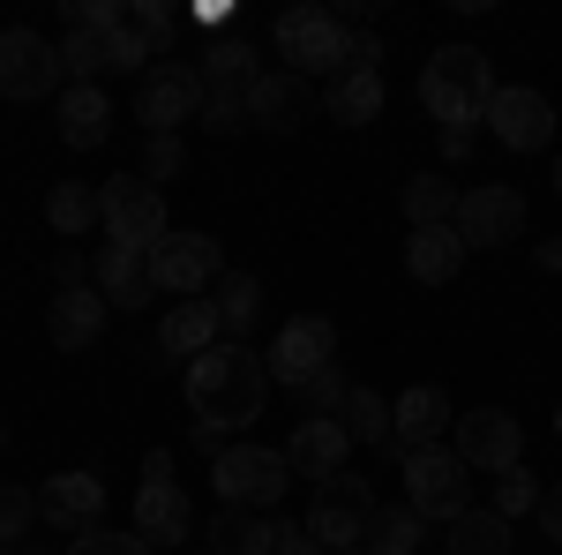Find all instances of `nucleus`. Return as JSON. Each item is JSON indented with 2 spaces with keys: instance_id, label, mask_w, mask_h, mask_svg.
Instances as JSON below:
<instances>
[{
  "instance_id": "obj_1",
  "label": "nucleus",
  "mask_w": 562,
  "mask_h": 555,
  "mask_svg": "<svg viewBox=\"0 0 562 555\" xmlns=\"http://www.w3.org/2000/svg\"><path fill=\"white\" fill-rule=\"evenodd\" d=\"M262 398H270V360L248 345H211L203 360H188V413L195 435H233V428L262 421Z\"/></svg>"
},
{
  "instance_id": "obj_2",
  "label": "nucleus",
  "mask_w": 562,
  "mask_h": 555,
  "mask_svg": "<svg viewBox=\"0 0 562 555\" xmlns=\"http://www.w3.org/2000/svg\"><path fill=\"white\" fill-rule=\"evenodd\" d=\"M495 68H487V53L480 45H435L428 68H420V106L435 113V129L442 135H465L473 121H487V106H495Z\"/></svg>"
},
{
  "instance_id": "obj_3",
  "label": "nucleus",
  "mask_w": 562,
  "mask_h": 555,
  "mask_svg": "<svg viewBox=\"0 0 562 555\" xmlns=\"http://www.w3.org/2000/svg\"><path fill=\"white\" fill-rule=\"evenodd\" d=\"M278 60L293 68V76H346L352 68V31L338 23V8H323V0H307V8H285L278 15Z\"/></svg>"
},
{
  "instance_id": "obj_4",
  "label": "nucleus",
  "mask_w": 562,
  "mask_h": 555,
  "mask_svg": "<svg viewBox=\"0 0 562 555\" xmlns=\"http://www.w3.org/2000/svg\"><path fill=\"white\" fill-rule=\"evenodd\" d=\"M211 488H217V503H233V511H270V503H285L293 466H285L278 443H217Z\"/></svg>"
},
{
  "instance_id": "obj_5",
  "label": "nucleus",
  "mask_w": 562,
  "mask_h": 555,
  "mask_svg": "<svg viewBox=\"0 0 562 555\" xmlns=\"http://www.w3.org/2000/svg\"><path fill=\"white\" fill-rule=\"evenodd\" d=\"M375 488L368 480H352V473H330L323 488H315V503H307V541L323 555H352L368 548V525H375Z\"/></svg>"
},
{
  "instance_id": "obj_6",
  "label": "nucleus",
  "mask_w": 562,
  "mask_h": 555,
  "mask_svg": "<svg viewBox=\"0 0 562 555\" xmlns=\"http://www.w3.org/2000/svg\"><path fill=\"white\" fill-rule=\"evenodd\" d=\"M405 511H420V518H450L458 511H473V466L458 458V451H413L405 458Z\"/></svg>"
},
{
  "instance_id": "obj_7",
  "label": "nucleus",
  "mask_w": 562,
  "mask_h": 555,
  "mask_svg": "<svg viewBox=\"0 0 562 555\" xmlns=\"http://www.w3.org/2000/svg\"><path fill=\"white\" fill-rule=\"evenodd\" d=\"M98 196H105V241H113V248H143V256H150V248L173 233V218H166V196H158L143 173H121V180H105Z\"/></svg>"
},
{
  "instance_id": "obj_8",
  "label": "nucleus",
  "mask_w": 562,
  "mask_h": 555,
  "mask_svg": "<svg viewBox=\"0 0 562 555\" xmlns=\"http://www.w3.org/2000/svg\"><path fill=\"white\" fill-rule=\"evenodd\" d=\"M217 278H225V248H217L211 233H166V241L150 248V286H158V293L203 300Z\"/></svg>"
},
{
  "instance_id": "obj_9",
  "label": "nucleus",
  "mask_w": 562,
  "mask_h": 555,
  "mask_svg": "<svg viewBox=\"0 0 562 555\" xmlns=\"http://www.w3.org/2000/svg\"><path fill=\"white\" fill-rule=\"evenodd\" d=\"M135 113H143L150 135H180L203 113V68H195V60H158V68L143 76V90H135Z\"/></svg>"
},
{
  "instance_id": "obj_10",
  "label": "nucleus",
  "mask_w": 562,
  "mask_h": 555,
  "mask_svg": "<svg viewBox=\"0 0 562 555\" xmlns=\"http://www.w3.org/2000/svg\"><path fill=\"white\" fill-rule=\"evenodd\" d=\"M330 353H338L330 315H293V323H278V338H270V384L278 390H307L323 368H338Z\"/></svg>"
},
{
  "instance_id": "obj_11",
  "label": "nucleus",
  "mask_w": 562,
  "mask_h": 555,
  "mask_svg": "<svg viewBox=\"0 0 562 555\" xmlns=\"http://www.w3.org/2000/svg\"><path fill=\"white\" fill-rule=\"evenodd\" d=\"M60 45L38 38V31H0V98L31 106V98H53L60 90Z\"/></svg>"
},
{
  "instance_id": "obj_12",
  "label": "nucleus",
  "mask_w": 562,
  "mask_h": 555,
  "mask_svg": "<svg viewBox=\"0 0 562 555\" xmlns=\"http://www.w3.org/2000/svg\"><path fill=\"white\" fill-rule=\"evenodd\" d=\"M315 113H323V90L307 76H293V68H270V76L248 84V129H262V135H293Z\"/></svg>"
},
{
  "instance_id": "obj_13",
  "label": "nucleus",
  "mask_w": 562,
  "mask_h": 555,
  "mask_svg": "<svg viewBox=\"0 0 562 555\" xmlns=\"http://www.w3.org/2000/svg\"><path fill=\"white\" fill-rule=\"evenodd\" d=\"M166 38H173V8H158V0H113V23H105L113 68H135V76H143V60L158 68Z\"/></svg>"
},
{
  "instance_id": "obj_14",
  "label": "nucleus",
  "mask_w": 562,
  "mask_h": 555,
  "mask_svg": "<svg viewBox=\"0 0 562 555\" xmlns=\"http://www.w3.org/2000/svg\"><path fill=\"white\" fill-rule=\"evenodd\" d=\"M518 233H525V196L518 188L487 180V188H465V196H458V241H465V248H503V241H518Z\"/></svg>"
},
{
  "instance_id": "obj_15",
  "label": "nucleus",
  "mask_w": 562,
  "mask_h": 555,
  "mask_svg": "<svg viewBox=\"0 0 562 555\" xmlns=\"http://www.w3.org/2000/svg\"><path fill=\"white\" fill-rule=\"evenodd\" d=\"M450 451L473 473H510V466H525V428L510 421L503 406H480V413L458 421V443H450Z\"/></svg>"
},
{
  "instance_id": "obj_16",
  "label": "nucleus",
  "mask_w": 562,
  "mask_h": 555,
  "mask_svg": "<svg viewBox=\"0 0 562 555\" xmlns=\"http://www.w3.org/2000/svg\"><path fill=\"white\" fill-rule=\"evenodd\" d=\"M487 129L503 135V151L532 158V151L555 143V106H548L540 90H525V84H503V90H495V106H487Z\"/></svg>"
},
{
  "instance_id": "obj_17",
  "label": "nucleus",
  "mask_w": 562,
  "mask_h": 555,
  "mask_svg": "<svg viewBox=\"0 0 562 555\" xmlns=\"http://www.w3.org/2000/svg\"><path fill=\"white\" fill-rule=\"evenodd\" d=\"M442 428H458V413H450V398L435 384H413L390 398V443H397V458H413V451H435L442 443Z\"/></svg>"
},
{
  "instance_id": "obj_18",
  "label": "nucleus",
  "mask_w": 562,
  "mask_h": 555,
  "mask_svg": "<svg viewBox=\"0 0 562 555\" xmlns=\"http://www.w3.org/2000/svg\"><path fill=\"white\" fill-rule=\"evenodd\" d=\"M346 458H352V435L338 421H293V435H285V466H293V480H330V473H346Z\"/></svg>"
},
{
  "instance_id": "obj_19",
  "label": "nucleus",
  "mask_w": 562,
  "mask_h": 555,
  "mask_svg": "<svg viewBox=\"0 0 562 555\" xmlns=\"http://www.w3.org/2000/svg\"><path fill=\"white\" fill-rule=\"evenodd\" d=\"M105 293L98 286H60V293L45 300V338L60 345V353H83V345H98V331H105Z\"/></svg>"
},
{
  "instance_id": "obj_20",
  "label": "nucleus",
  "mask_w": 562,
  "mask_h": 555,
  "mask_svg": "<svg viewBox=\"0 0 562 555\" xmlns=\"http://www.w3.org/2000/svg\"><path fill=\"white\" fill-rule=\"evenodd\" d=\"M135 533H143L150 548H180V541L195 533V511H188L180 480H143V488H135Z\"/></svg>"
},
{
  "instance_id": "obj_21",
  "label": "nucleus",
  "mask_w": 562,
  "mask_h": 555,
  "mask_svg": "<svg viewBox=\"0 0 562 555\" xmlns=\"http://www.w3.org/2000/svg\"><path fill=\"white\" fill-rule=\"evenodd\" d=\"M98 511H105V488H98L90 473H53V480L38 488V518L60 525V533H90Z\"/></svg>"
},
{
  "instance_id": "obj_22",
  "label": "nucleus",
  "mask_w": 562,
  "mask_h": 555,
  "mask_svg": "<svg viewBox=\"0 0 562 555\" xmlns=\"http://www.w3.org/2000/svg\"><path fill=\"white\" fill-rule=\"evenodd\" d=\"M90 286L105 293V308H143V300L158 293L150 286V256L143 248H113V241L90 256Z\"/></svg>"
},
{
  "instance_id": "obj_23",
  "label": "nucleus",
  "mask_w": 562,
  "mask_h": 555,
  "mask_svg": "<svg viewBox=\"0 0 562 555\" xmlns=\"http://www.w3.org/2000/svg\"><path fill=\"white\" fill-rule=\"evenodd\" d=\"M211 345H225V323H217L211 293H203V300H173L166 323H158V353H173V360H203Z\"/></svg>"
},
{
  "instance_id": "obj_24",
  "label": "nucleus",
  "mask_w": 562,
  "mask_h": 555,
  "mask_svg": "<svg viewBox=\"0 0 562 555\" xmlns=\"http://www.w3.org/2000/svg\"><path fill=\"white\" fill-rule=\"evenodd\" d=\"M465 241H458V225H420V233H405V270L420 278V286H450L458 270H465Z\"/></svg>"
},
{
  "instance_id": "obj_25",
  "label": "nucleus",
  "mask_w": 562,
  "mask_h": 555,
  "mask_svg": "<svg viewBox=\"0 0 562 555\" xmlns=\"http://www.w3.org/2000/svg\"><path fill=\"white\" fill-rule=\"evenodd\" d=\"M278 533H285V518H262V511H225L203 525V548L217 555H278Z\"/></svg>"
},
{
  "instance_id": "obj_26",
  "label": "nucleus",
  "mask_w": 562,
  "mask_h": 555,
  "mask_svg": "<svg viewBox=\"0 0 562 555\" xmlns=\"http://www.w3.org/2000/svg\"><path fill=\"white\" fill-rule=\"evenodd\" d=\"M113 135V98L98 84H68L60 90V143L68 151H98Z\"/></svg>"
},
{
  "instance_id": "obj_27",
  "label": "nucleus",
  "mask_w": 562,
  "mask_h": 555,
  "mask_svg": "<svg viewBox=\"0 0 562 555\" xmlns=\"http://www.w3.org/2000/svg\"><path fill=\"white\" fill-rule=\"evenodd\" d=\"M323 113H330L338 129H368V121L383 113V68H346V76H330V84H323Z\"/></svg>"
},
{
  "instance_id": "obj_28",
  "label": "nucleus",
  "mask_w": 562,
  "mask_h": 555,
  "mask_svg": "<svg viewBox=\"0 0 562 555\" xmlns=\"http://www.w3.org/2000/svg\"><path fill=\"white\" fill-rule=\"evenodd\" d=\"M45 225H53L60 241H83V233H98V225H105V196H98V188H83V180H60V188L45 196Z\"/></svg>"
},
{
  "instance_id": "obj_29",
  "label": "nucleus",
  "mask_w": 562,
  "mask_h": 555,
  "mask_svg": "<svg viewBox=\"0 0 562 555\" xmlns=\"http://www.w3.org/2000/svg\"><path fill=\"white\" fill-rule=\"evenodd\" d=\"M442 555H510V518L503 511H458L442 525Z\"/></svg>"
},
{
  "instance_id": "obj_30",
  "label": "nucleus",
  "mask_w": 562,
  "mask_h": 555,
  "mask_svg": "<svg viewBox=\"0 0 562 555\" xmlns=\"http://www.w3.org/2000/svg\"><path fill=\"white\" fill-rule=\"evenodd\" d=\"M256 45H248V31L240 23H225V31H211L203 38V84H256Z\"/></svg>"
},
{
  "instance_id": "obj_31",
  "label": "nucleus",
  "mask_w": 562,
  "mask_h": 555,
  "mask_svg": "<svg viewBox=\"0 0 562 555\" xmlns=\"http://www.w3.org/2000/svg\"><path fill=\"white\" fill-rule=\"evenodd\" d=\"M211 308H217V323H225V338L240 345L248 331H256V315H262V286L248 278V270H225L211 286Z\"/></svg>"
},
{
  "instance_id": "obj_32",
  "label": "nucleus",
  "mask_w": 562,
  "mask_h": 555,
  "mask_svg": "<svg viewBox=\"0 0 562 555\" xmlns=\"http://www.w3.org/2000/svg\"><path fill=\"white\" fill-rule=\"evenodd\" d=\"M405 225H413V233H420V225H458V188H450L442 173L405 180Z\"/></svg>"
},
{
  "instance_id": "obj_33",
  "label": "nucleus",
  "mask_w": 562,
  "mask_h": 555,
  "mask_svg": "<svg viewBox=\"0 0 562 555\" xmlns=\"http://www.w3.org/2000/svg\"><path fill=\"white\" fill-rule=\"evenodd\" d=\"M338 428H346L352 443H368V451H397L390 443V406L375 398L368 384H352V398H346V413H338Z\"/></svg>"
},
{
  "instance_id": "obj_34",
  "label": "nucleus",
  "mask_w": 562,
  "mask_h": 555,
  "mask_svg": "<svg viewBox=\"0 0 562 555\" xmlns=\"http://www.w3.org/2000/svg\"><path fill=\"white\" fill-rule=\"evenodd\" d=\"M203 135H240L248 129V84H203V113H195Z\"/></svg>"
},
{
  "instance_id": "obj_35",
  "label": "nucleus",
  "mask_w": 562,
  "mask_h": 555,
  "mask_svg": "<svg viewBox=\"0 0 562 555\" xmlns=\"http://www.w3.org/2000/svg\"><path fill=\"white\" fill-rule=\"evenodd\" d=\"M420 525H428V518L405 511V503H397V511H375L368 548H360V555H420Z\"/></svg>"
},
{
  "instance_id": "obj_36",
  "label": "nucleus",
  "mask_w": 562,
  "mask_h": 555,
  "mask_svg": "<svg viewBox=\"0 0 562 555\" xmlns=\"http://www.w3.org/2000/svg\"><path fill=\"white\" fill-rule=\"evenodd\" d=\"M540 488H548V480H532L525 466L495 473V503H487V511H503V518H525V511H540Z\"/></svg>"
},
{
  "instance_id": "obj_37",
  "label": "nucleus",
  "mask_w": 562,
  "mask_h": 555,
  "mask_svg": "<svg viewBox=\"0 0 562 555\" xmlns=\"http://www.w3.org/2000/svg\"><path fill=\"white\" fill-rule=\"evenodd\" d=\"M31 525H38V496L15 488V480H0V548H15Z\"/></svg>"
},
{
  "instance_id": "obj_38",
  "label": "nucleus",
  "mask_w": 562,
  "mask_h": 555,
  "mask_svg": "<svg viewBox=\"0 0 562 555\" xmlns=\"http://www.w3.org/2000/svg\"><path fill=\"white\" fill-rule=\"evenodd\" d=\"M68 555H158L143 533H105V525H90V533H76L68 541Z\"/></svg>"
},
{
  "instance_id": "obj_39",
  "label": "nucleus",
  "mask_w": 562,
  "mask_h": 555,
  "mask_svg": "<svg viewBox=\"0 0 562 555\" xmlns=\"http://www.w3.org/2000/svg\"><path fill=\"white\" fill-rule=\"evenodd\" d=\"M301 398H307V413H315V421H338V413H346V398H352V384L338 376V368H323Z\"/></svg>"
},
{
  "instance_id": "obj_40",
  "label": "nucleus",
  "mask_w": 562,
  "mask_h": 555,
  "mask_svg": "<svg viewBox=\"0 0 562 555\" xmlns=\"http://www.w3.org/2000/svg\"><path fill=\"white\" fill-rule=\"evenodd\" d=\"M180 158H188V151H180V135H150V151H143V180H150V188H158V180H173Z\"/></svg>"
},
{
  "instance_id": "obj_41",
  "label": "nucleus",
  "mask_w": 562,
  "mask_h": 555,
  "mask_svg": "<svg viewBox=\"0 0 562 555\" xmlns=\"http://www.w3.org/2000/svg\"><path fill=\"white\" fill-rule=\"evenodd\" d=\"M540 533H548V541H562V480H548V488H540Z\"/></svg>"
},
{
  "instance_id": "obj_42",
  "label": "nucleus",
  "mask_w": 562,
  "mask_h": 555,
  "mask_svg": "<svg viewBox=\"0 0 562 555\" xmlns=\"http://www.w3.org/2000/svg\"><path fill=\"white\" fill-rule=\"evenodd\" d=\"M352 68H383V38L375 31H352Z\"/></svg>"
},
{
  "instance_id": "obj_43",
  "label": "nucleus",
  "mask_w": 562,
  "mask_h": 555,
  "mask_svg": "<svg viewBox=\"0 0 562 555\" xmlns=\"http://www.w3.org/2000/svg\"><path fill=\"white\" fill-rule=\"evenodd\" d=\"M53 278H60V286H90V278H83V256H76V248H60V256H53Z\"/></svg>"
},
{
  "instance_id": "obj_44",
  "label": "nucleus",
  "mask_w": 562,
  "mask_h": 555,
  "mask_svg": "<svg viewBox=\"0 0 562 555\" xmlns=\"http://www.w3.org/2000/svg\"><path fill=\"white\" fill-rule=\"evenodd\" d=\"M278 555H323V548L307 541V525H285V533H278Z\"/></svg>"
},
{
  "instance_id": "obj_45",
  "label": "nucleus",
  "mask_w": 562,
  "mask_h": 555,
  "mask_svg": "<svg viewBox=\"0 0 562 555\" xmlns=\"http://www.w3.org/2000/svg\"><path fill=\"white\" fill-rule=\"evenodd\" d=\"M540 270H562V241H548V248H540Z\"/></svg>"
},
{
  "instance_id": "obj_46",
  "label": "nucleus",
  "mask_w": 562,
  "mask_h": 555,
  "mask_svg": "<svg viewBox=\"0 0 562 555\" xmlns=\"http://www.w3.org/2000/svg\"><path fill=\"white\" fill-rule=\"evenodd\" d=\"M555 196H562V158H555Z\"/></svg>"
},
{
  "instance_id": "obj_47",
  "label": "nucleus",
  "mask_w": 562,
  "mask_h": 555,
  "mask_svg": "<svg viewBox=\"0 0 562 555\" xmlns=\"http://www.w3.org/2000/svg\"><path fill=\"white\" fill-rule=\"evenodd\" d=\"M15 555H45V548H15Z\"/></svg>"
},
{
  "instance_id": "obj_48",
  "label": "nucleus",
  "mask_w": 562,
  "mask_h": 555,
  "mask_svg": "<svg viewBox=\"0 0 562 555\" xmlns=\"http://www.w3.org/2000/svg\"><path fill=\"white\" fill-rule=\"evenodd\" d=\"M188 555H217V548H188Z\"/></svg>"
},
{
  "instance_id": "obj_49",
  "label": "nucleus",
  "mask_w": 562,
  "mask_h": 555,
  "mask_svg": "<svg viewBox=\"0 0 562 555\" xmlns=\"http://www.w3.org/2000/svg\"><path fill=\"white\" fill-rule=\"evenodd\" d=\"M555 435H562V406H555Z\"/></svg>"
},
{
  "instance_id": "obj_50",
  "label": "nucleus",
  "mask_w": 562,
  "mask_h": 555,
  "mask_svg": "<svg viewBox=\"0 0 562 555\" xmlns=\"http://www.w3.org/2000/svg\"><path fill=\"white\" fill-rule=\"evenodd\" d=\"M0 555H15V548H0Z\"/></svg>"
},
{
  "instance_id": "obj_51",
  "label": "nucleus",
  "mask_w": 562,
  "mask_h": 555,
  "mask_svg": "<svg viewBox=\"0 0 562 555\" xmlns=\"http://www.w3.org/2000/svg\"><path fill=\"white\" fill-rule=\"evenodd\" d=\"M352 555H360V548H352Z\"/></svg>"
}]
</instances>
